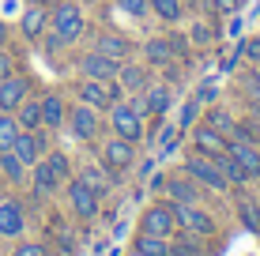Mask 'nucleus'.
Here are the masks:
<instances>
[{
    "mask_svg": "<svg viewBox=\"0 0 260 256\" xmlns=\"http://www.w3.org/2000/svg\"><path fill=\"white\" fill-rule=\"evenodd\" d=\"M189 177L196 181V185H204V189H211V192H226V173H222V166L215 162V158H208V155H196V158H189Z\"/></svg>",
    "mask_w": 260,
    "mask_h": 256,
    "instance_id": "1",
    "label": "nucleus"
},
{
    "mask_svg": "<svg viewBox=\"0 0 260 256\" xmlns=\"http://www.w3.org/2000/svg\"><path fill=\"white\" fill-rule=\"evenodd\" d=\"M174 218H177V226H185V230L196 234V237H211L215 234V218L208 211H200L196 204H174Z\"/></svg>",
    "mask_w": 260,
    "mask_h": 256,
    "instance_id": "2",
    "label": "nucleus"
},
{
    "mask_svg": "<svg viewBox=\"0 0 260 256\" xmlns=\"http://www.w3.org/2000/svg\"><path fill=\"white\" fill-rule=\"evenodd\" d=\"M53 30L60 34V42H76L79 34H83V12H79L76 4H60L57 12H53Z\"/></svg>",
    "mask_w": 260,
    "mask_h": 256,
    "instance_id": "3",
    "label": "nucleus"
},
{
    "mask_svg": "<svg viewBox=\"0 0 260 256\" xmlns=\"http://www.w3.org/2000/svg\"><path fill=\"white\" fill-rule=\"evenodd\" d=\"M79 72H83L87 79H102V83H110V79H117L121 72V60H113V57H106V53H87L83 60H79Z\"/></svg>",
    "mask_w": 260,
    "mask_h": 256,
    "instance_id": "4",
    "label": "nucleus"
},
{
    "mask_svg": "<svg viewBox=\"0 0 260 256\" xmlns=\"http://www.w3.org/2000/svg\"><path fill=\"white\" fill-rule=\"evenodd\" d=\"M177 230V218H174V207L166 204H155L143 211V234H155V237H170Z\"/></svg>",
    "mask_w": 260,
    "mask_h": 256,
    "instance_id": "5",
    "label": "nucleus"
},
{
    "mask_svg": "<svg viewBox=\"0 0 260 256\" xmlns=\"http://www.w3.org/2000/svg\"><path fill=\"white\" fill-rule=\"evenodd\" d=\"M68 200H72V207H76V215L79 218H94L98 215V192L91 189L87 181H72L68 185Z\"/></svg>",
    "mask_w": 260,
    "mask_h": 256,
    "instance_id": "6",
    "label": "nucleus"
},
{
    "mask_svg": "<svg viewBox=\"0 0 260 256\" xmlns=\"http://www.w3.org/2000/svg\"><path fill=\"white\" fill-rule=\"evenodd\" d=\"M113 132H117L121 139H132V143H136L143 136V117L132 105H113Z\"/></svg>",
    "mask_w": 260,
    "mask_h": 256,
    "instance_id": "7",
    "label": "nucleus"
},
{
    "mask_svg": "<svg viewBox=\"0 0 260 256\" xmlns=\"http://www.w3.org/2000/svg\"><path fill=\"white\" fill-rule=\"evenodd\" d=\"M68 128H72V136L76 139H94V132H98V109H91V105H76V109L68 113Z\"/></svg>",
    "mask_w": 260,
    "mask_h": 256,
    "instance_id": "8",
    "label": "nucleus"
},
{
    "mask_svg": "<svg viewBox=\"0 0 260 256\" xmlns=\"http://www.w3.org/2000/svg\"><path fill=\"white\" fill-rule=\"evenodd\" d=\"M26 91H30V83H26V79H19V76L0 79V113H15V109L23 105Z\"/></svg>",
    "mask_w": 260,
    "mask_h": 256,
    "instance_id": "9",
    "label": "nucleus"
},
{
    "mask_svg": "<svg viewBox=\"0 0 260 256\" xmlns=\"http://www.w3.org/2000/svg\"><path fill=\"white\" fill-rule=\"evenodd\" d=\"M79 98L91 105V109H113L110 83H102V79H83V83H79Z\"/></svg>",
    "mask_w": 260,
    "mask_h": 256,
    "instance_id": "10",
    "label": "nucleus"
},
{
    "mask_svg": "<svg viewBox=\"0 0 260 256\" xmlns=\"http://www.w3.org/2000/svg\"><path fill=\"white\" fill-rule=\"evenodd\" d=\"M226 147H230V139H222V132H215L211 125L196 128V151H200V155L222 158V155H226Z\"/></svg>",
    "mask_w": 260,
    "mask_h": 256,
    "instance_id": "11",
    "label": "nucleus"
},
{
    "mask_svg": "<svg viewBox=\"0 0 260 256\" xmlns=\"http://www.w3.org/2000/svg\"><path fill=\"white\" fill-rule=\"evenodd\" d=\"M226 155H230V158H238V162L245 166L249 177H260V151H256L253 143H245V139H230Z\"/></svg>",
    "mask_w": 260,
    "mask_h": 256,
    "instance_id": "12",
    "label": "nucleus"
},
{
    "mask_svg": "<svg viewBox=\"0 0 260 256\" xmlns=\"http://www.w3.org/2000/svg\"><path fill=\"white\" fill-rule=\"evenodd\" d=\"M23 207L15 200H4L0 204V237H19L23 234Z\"/></svg>",
    "mask_w": 260,
    "mask_h": 256,
    "instance_id": "13",
    "label": "nucleus"
},
{
    "mask_svg": "<svg viewBox=\"0 0 260 256\" xmlns=\"http://www.w3.org/2000/svg\"><path fill=\"white\" fill-rule=\"evenodd\" d=\"M106 166H110V170H124V166H132V139H121V136H113L110 143H106Z\"/></svg>",
    "mask_w": 260,
    "mask_h": 256,
    "instance_id": "14",
    "label": "nucleus"
},
{
    "mask_svg": "<svg viewBox=\"0 0 260 256\" xmlns=\"http://www.w3.org/2000/svg\"><path fill=\"white\" fill-rule=\"evenodd\" d=\"M12 151H15V158H19L23 166H34V162H38V151H42V147H38V136H34V132H26V128H19Z\"/></svg>",
    "mask_w": 260,
    "mask_h": 256,
    "instance_id": "15",
    "label": "nucleus"
},
{
    "mask_svg": "<svg viewBox=\"0 0 260 256\" xmlns=\"http://www.w3.org/2000/svg\"><path fill=\"white\" fill-rule=\"evenodd\" d=\"M64 102L57 98V94H46V98H42V128H60L64 125Z\"/></svg>",
    "mask_w": 260,
    "mask_h": 256,
    "instance_id": "16",
    "label": "nucleus"
},
{
    "mask_svg": "<svg viewBox=\"0 0 260 256\" xmlns=\"http://www.w3.org/2000/svg\"><path fill=\"white\" fill-rule=\"evenodd\" d=\"M57 185H60V177L49 170V162H34V192L38 196H53Z\"/></svg>",
    "mask_w": 260,
    "mask_h": 256,
    "instance_id": "17",
    "label": "nucleus"
},
{
    "mask_svg": "<svg viewBox=\"0 0 260 256\" xmlns=\"http://www.w3.org/2000/svg\"><path fill=\"white\" fill-rule=\"evenodd\" d=\"M46 19L49 15L42 12V4H30V12H23V38H42V30H46Z\"/></svg>",
    "mask_w": 260,
    "mask_h": 256,
    "instance_id": "18",
    "label": "nucleus"
},
{
    "mask_svg": "<svg viewBox=\"0 0 260 256\" xmlns=\"http://www.w3.org/2000/svg\"><path fill=\"white\" fill-rule=\"evenodd\" d=\"M132 249L143 252V256H170V241H166V237H155V234H143L140 230V237H136Z\"/></svg>",
    "mask_w": 260,
    "mask_h": 256,
    "instance_id": "19",
    "label": "nucleus"
},
{
    "mask_svg": "<svg viewBox=\"0 0 260 256\" xmlns=\"http://www.w3.org/2000/svg\"><path fill=\"white\" fill-rule=\"evenodd\" d=\"M170 196H174V204H196L200 189H196V181H185V177H170Z\"/></svg>",
    "mask_w": 260,
    "mask_h": 256,
    "instance_id": "20",
    "label": "nucleus"
},
{
    "mask_svg": "<svg viewBox=\"0 0 260 256\" xmlns=\"http://www.w3.org/2000/svg\"><path fill=\"white\" fill-rule=\"evenodd\" d=\"M98 53H106V57H113V60H124L132 53V46L121 38V34H102V42H98Z\"/></svg>",
    "mask_w": 260,
    "mask_h": 256,
    "instance_id": "21",
    "label": "nucleus"
},
{
    "mask_svg": "<svg viewBox=\"0 0 260 256\" xmlns=\"http://www.w3.org/2000/svg\"><path fill=\"white\" fill-rule=\"evenodd\" d=\"M143 57H147L151 64H166V60H174V46H170V38H151L147 46H143Z\"/></svg>",
    "mask_w": 260,
    "mask_h": 256,
    "instance_id": "22",
    "label": "nucleus"
},
{
    "mask_svg": "<svg viewBox=\"0 0 260 256\" xmlns=\"http://www.w3.org/2000/svg\"><path fill=\"white\" fill-rule=\"evenodd\" d=\"M0 173H4L12 185H23V177H26V166L15 158V151H0Z\"/></svg>",
    "mask_w": 260,
    "mask_h": 256,
    "instance_id": "23",
    "label": "nucleus"
},
{
    "mask_svg": "<svg viewBox=\"0 0 260 256\" xmlns=\"http://www.w3.org/2000/svg\"><path fill=\"white\" fill-rule=\"evenodd\" d=\"M15 113H19V117H15V121H19V128H26V132L42 128V102H26L23 98V105Z\"/></svg>",
    "mask_w": 260,
    "mask_h": 256,
    "instance_id": "24",
    "label": "nucleus"
},
{
    "mask_svg": "<svg viewBox=\"0 0 260 256\" xmlns=\"http://www.w3.org/2000/svg\"><path fill=\"white\" fill-rule=\"evenodd\" d=\"M143 102H147V113H166L170 109V91L166 87H143Z\"/></svg>",
    "mask_w": 260,
    "mask_h": 256,
    "instance_id": "25",
    "label": "nucleus"
},
{
    "mask_svg": "<svg viewBox=\"0 0 260 256\" xmlns=\"http://www.w3.org/2000/svg\"><path fill=\"white\" fill-rule=\"evenodd\" d=\"M170 256H204V245L196 241V234L174 237V241H170Z\"/></svg>",
    "mask_w": 260,
    "mask_h": 256,
    "instance_id": "26",
    "label": "nucleus"
},
{
    "mask_svg": "<svg viewBox=\"0 0 260 256\" xmlns=\"http://www.w3.org/2000/svg\"><path fill=\"white\" fill-rule=\"evenodd\" d=\"M15 136H19V121L12 113H0V151H12Z\"/></svg>",
    "mask_w": 260,
    "mask_h": 256,
    "instance_id": "27",
    "label": "nucleus"
},
{
    "mask_svg": "<svg viewBox=\"0 0 260 256\" xmlns=\"http://www.w3.org/2000/svg\"><path fill=\"white\" fill-rule=\"evenodd\" d=\"M121 87H128V91H143L147 87V72L143 68H136V64H128V68H121Z\"/></svg>",
    "mask_w": 260,
    "mask_h": 256,
    "instance_id": "28",
    "label": "nucleus"
},
{
    "mask_svg": "<svg viewBox=\"0 0 260 256\" xmlns=\"http://www.w3.org/2000/svg\"><path fill=\"white\" fill-rule=\"evenodd\" d=\"M151 12H155L158 19L174 23V19H181V0H151Z\"/></svg>",
    "mask_w": 260,
    "mask_h": 256,
    "instance_id": "29",
    "label": "nucleus"
},
{
    "mask_svg": "<svg viewBox=\"0 0 260 256\" xmlns=\"http://www.w3.org/2000/svg\"><path fill=\"white\" fill-rule=\"evenodd\" d=\"M215 162L222 166V173H226V181H234V185H241V181H249V173H245V166L238 162V158H230V155H222V158H215Z\"/></svg>",
    "mask_w": 260,
    "mask_h": 256,
    "instance_id": "30",
    "label": "nucleus"
},
{
    "mask_svg": "<svg viewBox=\"0 0 260 256\" xmlns=\"http://www.w3.org/2000/svg\"><path fill=\"white\" fill-rule=\"evenodd\" d=\"M238 207H241V223H245L253 234H260V207H256L249 196H241V204H238Z\"/></svg>",
    "mask_w": 260,
    "mask_h": 256,
    "instance_id": "31",
    "label": "nucleus"
},
{
    "mask_svg": "<svg viewBox=\"0 0 260 256\" xmlns=\"http://www.w3.org/2000/svg\"><path fill=\"white\" fill-rule=\"evenodd\" d=\"M211 128L222 132V136H230V132H234V117H230V113H222V109H215V113H211Z\"/></svg>",
    "mask_w": 260,
    "mask_h": 256,
    "instance_id": "32",
    "label": "nucleus"
},
{
    "mask_svg": "<svg viewBox=\"0 0 260 256\" xmlns=\"http://www.w3.org/2000/svg\"><path fill=\"white\" fill-rule=\"evenodd\" d=\"M79 181H87V185H91V189L98 192V196H102V192L110 189V185H106V177H102L98 170H83V173H79Z\"/></svg>",
    "mask_w": 260,
    "mask_h": 256,
    "instance_id": "33",
    "label": "nucleus"
},
{
    "mask_svg": "<svg viewBox=\"0 0 260 256\" xmlns=\"http://www.w3.org/2000/svg\"><path fill=\"white\" fill-rule=\"evenodd\" d=\"M121 4V12H128V15H143L151 8V0H117Z\"/></svg>",
    "mask_w": 260,
    "mask_h": 256,
    "instance_id": "34",
    "label": "nucleus"
},
{
    "mask_svg": "<svg viewBox=\"0 0 260 256\" xmlns=\"http://www.w3.org/2000/svg\"><path fill=\"white\" fill-rule=\"evenodd\" d=\"M46 162H49V170H53V173H57V177H60V181H64V177H68V158H64V155H49V158H46Z\"/></svg>",
    "mask_w": 260,
    "mask_h": 256,
    "instance_id": "35",
    "label": "nucleus"
},
{
    "mask_svg": "<svg viewBox=\"0 0 260 256\" xmlns=\"http://www.w3.org/2000/svg\"><path fill=\"white\" fill-rule=\"evenodd\" d=\"M15 256H49L46 245H34V241H23L19 249H15Z\"/></svg>",
    "mask_w": 260,
    "mask_h": 256,
    "instance_id": "36",
    "label": "nucleus"
},
{
    "mask_svg": "<svg viewBox=\"0 0 260 256\" xmlns=\"http://www.w3.org/2000/svg\"><path fill=\"white\" fill-rule=\"evenodd\" d=\"M241 53H245V57L253 60V64H260V38H249L245 46H241Z\"/></svg>",
    "mask_w": 260,
    "mask_h": 256,
    "instance_id": "37",
    "label": "nucleus"
},
{
    "mask_svg": "<svg viewBox=\"0 0 260 256\" xmlns=\"http://www.w3.org/2000/svg\"><path fill=\"white\" fill-rule=\"evenodd\" d=\"M15 72V60L12 57H8V53L4 49H0V79H8V76H12Z\"/></svg>",
    "mask_w": 260,
    "mask_h": 256,
    "instance_id": "38",
    "label": "nucleus"
},
{
    "mask_svg": "<svg viewBox=\"0 0 260 256\" xmlns=\"http://www.w3.org/2000/svg\"><path fill=\"white\" fill-rule=\"evenodd\" d=\"M192 42H211V26H192Z\"/></svg>",
    "mask_w": 260,
    "mask_h": 256,
    "instance_id": "39",
    "label": "nucleus"
},
{
    "mask_svg": "<svg viewBox=\"0 0 260 256\" xmlns=\"http://www.w3.org/2000/svg\"><path fill=\"white\" fill-rule=\"evenodd\" d=\"M215 8H219V12H238L241 8V0H211Z\"/></svg>",
    "mask_w": 260,
    "mask_h": 256,
    "instance_id": "40",
    "label": "nucleus"
},
{
    "mask_svg": "<svg viewBox=\"0 0 260 256\" xmlns=\"http://www.w3.org/2000/svg\"><path fill=\"white\" fill-rule=\"evenodd\" d=\"M192 117H196V102H189V105L181 109V125H192Z\"/></svg>",
    "mask_w": 260,
    "mask_h": 256,
    "instance_id": "41",
    "label": "nucleus"
},
{
    "mask_svg": "<svg viewBox=\"0 0 260 256\" xmlns=\"http://www.w3.org/2000/svg\"><path fill=\"white\" fill-rule=\"evenodd\" d=\"M215 98V87H200V91H196V102H211Z\"/></svg>",
    "mask_w": 260,
    "mask_h": 256,
    "instance_id": "42",
    "label": "nucleus"
},
{
    "mask_svg": "<svg viewBox=\"0 0 260 256\" xmlns=\"http://www.w3.org/2000/svg\"><path fill=\"white\" fill-rule=\"evenodd\" d=\"M249 83H253V91H256V94H260V64H256V68H253V76H249Z\"/></svg>",
    "mask_w": 260,
    "mask_h": 256,
    "instance_id": "43",
    "label": "nucleus"
},
{
    "mask_svg": "<svg viewBox=\"0 0 260 256\" xmlns=\"http://www.w3.org/2000/svg\"><path fill=\"white\" fill-rule=\"evenodd\" d=\"M4 42H8V23L0 19V46H4Z\"/></svg>",
    "mask_w": 260,
    "mask_h": 256,
    "instance_id": "44",
    "label": "nucleus"
},
{
    "mask_svg": "<svg viewBox=\"0 0 260 256\" xmlns=\"http://www.w3.org/2000/svg\"><path fill=\"white\" fill-rule=\"evenodd\" d=\"M128 256H143V252H136V249H132V252H128Z\"/></svg>",
    "mask_w": 260,
    "mask_h": 256,
    "instance_id": "45",
    "label": "nucleus"
},
{
    "mask_svg": "<svg viewBox=\"0 0 260 256\" xmlns=\"http://www.w3.org/2000/svg\"><path fill=\"white\" fill-rule=\"evenodd\" d=\"M30 4H46V0H30Z\"/></svg>",
    "mask_w": 260,
    "mask_h": 256,
    "instance_id": "46",
    "label": "nucleus"
},
{
    "mask_svg": "<svg viewBox=\"0 0 260 256\" xmlns=\"http://www.w3.org/2000/svg\"><path fill=\"white\" fill-rule=\"evenodd\" d=\"M189 4H200V0H189Z\"/></svg>",
    "mask_w": 260,
    "mask_h": 256,
    "instance_id": "47",
    "label": "nucleus"
},
{
    "mask_svg": "<svg viewBox=\"0 0 260 256\" xmlns=\"http://www.w3.org/2000/svg\"><path fill=\"white\" fill-rule=\"evenodd\" d=\"M0 256H4V252H0Z\"/></svg>",
    "mask_w": 260,
    "mask_h": 256,
    "instance_id": "48",
    "label": "nucleus"
}]
</instances>
